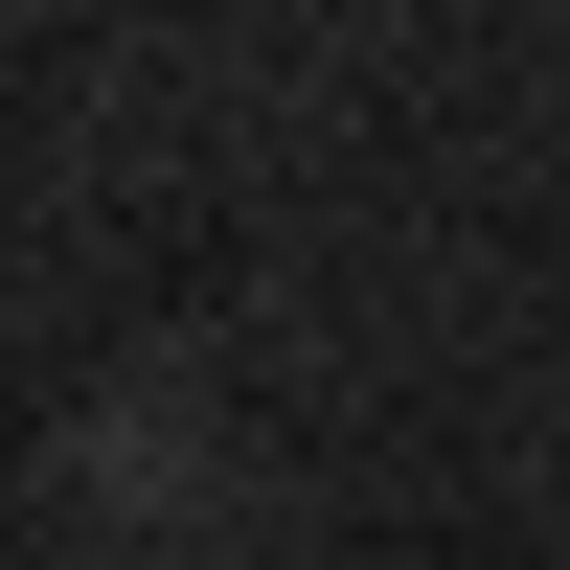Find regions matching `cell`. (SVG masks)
<instances>
[{
	"mask_svg": "<svg viewBox=\"0 0 570 570\" xmlns=\"http://www.w3.org/2000/svg\"><path fill=\"white\" fill-rule=\"evenodd\" d=\"M183 456H206L183 411H91V502H183Z\"/></svg>",
	"mask_w": 570,
	"mask_h": 570,
	"instance_id": "6da1fadb",
	"label": "cell"
}]
</instances>
